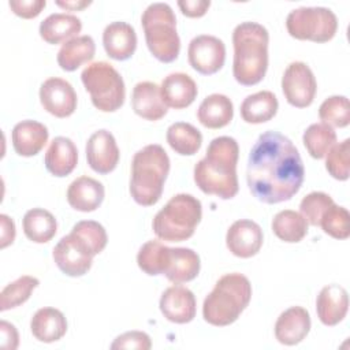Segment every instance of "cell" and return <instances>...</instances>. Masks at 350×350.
Segmentation results:
<instances>
[{"label":"cell","mask_w":350,"mask_h":350,"mask_svg":"<svg viewBox=\"0 0 350 350\" xmlns=\"http://www.w3.org/2000/svg\"><path fill=\"white\" fill-rule=\"evenodd\" d=\"M0 223H1L0 247L4 249L8 245H11L14 242V239H15V223H14V220L10 216H7L4 213L0 215Z\"/></svg>","instance_id":"45"},{"label":"cell","mask_w":350,"mask_h":350,"mask_svg":"<svg viewBox=\"0 0 350 350\" xmlns=\"http://www.w3.org/2000/svg\"><path fill=\"white\" fill-rule=\"evenodd\" d=\"M131 107L138 116L152 122L160 120L168 111V107L163 101L160 86L150 81L138 82L133 88Z\"/></svg>","instance_id":"21"},{"label":"cell","mask_w":350,"mask_h":350,"mask_svg":"<svg viewBox=\"0 0 350 350\" xmlns=\"http://www.w3.org/2000/svg\"><path fill=\"white\" fill-rule=\"evenodd\" d=\"M45 168L57 178L70 175L78 163V150L75 144L67 137H56L49 144L45 157Z\"/></svg>","instance_id":"25"},{"label":"cell","mask_w":350,"mask_h":350,"mask_svg":"<svg viewBox=\"0 0 350 350\" xmlns=\"http://www.w3.org/2000/svg\"><path fill=\"white\" fill-rule=\"evenodd\" d=\"M302 142L313 159H324L336 144V133L327 123H313L304 131Z\"/></svg>","instance_id":"34"},{"label":"cell","mask_w":350,"mask_h":350,"mask_svg":"<svg viewBox=\"0 0 350 350\" xmlns=\"http://www.w3.org/2000/svg\"><path fill=\"white\" fill-rule=\"evenodd\" d=\"M349 154L350 139L346 138L339 144H335L325 154V170L338 180L349 179Z\"/></svg>","instance_id":"39"},{"label":"cell","mask_w":350,"mask_h":350,"mask_svg":"<svg viewBox=\"0 0 350 350\" xmlns=\"http://www.w3.org/2000/svg\"><path fill=\"white\" fill-rule=\"evenodd\" d=\"M8 5L15 15L23 19H31L41 14V11L46 5V1L45 0H10Z\"/></svg>","instance_id":"42"},{"label":"cell","mask_w":350,"mask_h":350,"mask_svg":"<svg viewBox=\"0 0 350 350\" xmlns=\"http://www.w3.org/2000/svg\"><path fill=\"white\" fill-rule=\"evenodd\" d=\"M261 227L249 219L234 221L226 234L227 249L237 257L249 258L256 256L262 246Z\"/></svg>","instance_id":"15"},{"label":"cell","mask_w":350,"mask_h":350,"mask_svg":"<svg viewBox=\"0 0 350 350\" xmlns=\"http://www.w3.org/2000/svg\"><path fill=\"white\" fill-rule=\"evenodd\" d=\"M163 101L174 109H183L193 104L198 89L194 79L185 72L168 74L160 86Z\"/></svg>","instance_id":"24"},{"label":"cell","mask_w":350,"mask_h":350,"mask_svg":"<svg viewBox=\"0 0 350 350\" xmlns=\"http://www.w3.org/2000/svg\"><path fill=\"white\" fill-rule=\"evenodd\" d=\"M149 52L161 63L174 62L180 51L176 16L167 3L149 4L141 16Z\"/></svg>","instance_id":"7"},{"label":"cell","mask_w":350,"mask_h":350,"mask_svg":"<svg viewBox=\"0 0 350 350\" xmlns=\"http://www.w3.org/2000/svg\"><path fill=\"white\" fill-rule=\"evenodd\" d=\"M200 268V256L193 249L167 247L161 275L174 284H180L197 278Z\"/></svg>","instance_id":"17"},{"label":"cell","mask_w":350,"mask_h":350,"mask_svg":"<svg viewBox=\"0 0 350 350\" xmlns=\"http://www.w3.org/2000/svg\"><path fill=\"white\" fill-rule=\"evenodd\" d=\"M252 298L249 279L238 272L223 275L202 304V317L215 327H226L237 321Z\"/></svg>","instance_id":"5"},{"label":"cell","mask_w":350,"mask_h":350,"mask_svg":"<svg viewBox=\"0 0 350 350\" xmlns=\"http://www.w3.org/2000/svg\"><path fill=\"white\" fill-rule=\"evenodd\" d=\"M286 29L293 38L327 42L338 30L336 15L325 7H299L288 12Z\"/></svg>","instance_id":"9"},{"label":"cell","mask_w":350,"mask_h":350,"mask_svg":"<svg viewBox=\"0 0 350 350\" xmlns=\"http://www.w3.org/2000/svg\"><path fill=\"white\" fill-rule=\"evenodd\" d=\"M104 196L103 183L86 175L74 179L67 189V202L79 212L96 211L103 204Z\"/></svg>","instance_id":"22"},{"label":"cell","mask_w":350,"mask_h":350,"mask_svg":"<svg viewBox=\"0 0 350 350\" xmlns=\"http://www.w3.org/2000/svg\"><path fill=\"white\" fill-rule=\"evenodd\" d=\"M178 7L183 15L189 18H201L206 14L211 7V1L208 0H179Z\"/></svg>","instance_id":"43"},{"label":"cell","mask_w":350,"mask_h":350,"mask_svg":"<svg viewBox=\"0 0 350 350\" xmlns=\"http://www.w3.org/2000/svg\"><path fill=\"white\" fill-rule=\"evenodd\" d=\"M96 53V44L90 36H77L66 41L57 52V64L64 71H75L90 62Z\"/></svg>","instance_id":"29"},{"label":"cell","mask_w":350,"mask_h":350,"mask_svg":"<svg viewBox=\"0 0 350 350\" xmlns=\"http://www.w3.org/2000/svg\"><path fill=\"white\" fill-rule=\"evenodd\" d=\"M82 22L78 16L72 14L56 12L46 16L40 23V37L48 44H60L66 42L81 31Z\"/></svg>","instance_id":"28"},{"label":"cell","mask_w":350,"mask_h":350,"mask_svg":"<svg viewBox=\"0 0 350 350\" xmlns=\"http://www.w3.org/2000/svg\"><path fill=\"white\" fill-rule=\"evenodd\" d=\"M38 284L40 280L29 275L21 276L16 280L8 283L0 294V309L4 312L25 304L30 298L33 290L38 287Z\"/></svg>","instance_id":"35"},{"label":"cell","mask_w":350,"mask_h":350,"mask_svg":"<svg viewBox=\"0 0 350 350\" xmlns=\"http://www.w3.org/2000/svg\"><path fill=\"white\" fill-rule=\"evenodd\" d=\"M170 172V157L164 148L150 144L135 152L131 161L130 194L142 206L154 205L164 189Z\"/></svg>","instance_id":"4"},{"label":"cell","mask_w":350,"mask_h":350,"mask_svg":"<svg viewBox=\"0 0 350 350\" xmlns=\"http://www.w3.org/2000/svg\"><path fill=\"white\" fill-rule=\"evenodd\" d=\"M332 204H334V200L327 193L312 191L302 198L299 204V211L308 224L319 226L324 212Z\"/></svg>","instance_id":"40"},{"label":"cell","mask_w":350,"mask_h":350,"mask_svg":"<svg viewBox=\"0 0 350 350\" xmlns=\"http://www.w3.org/2000/svg\"><path fill=\"white\" fill-rule=\"evenodd\" d=\"M239 157L238 142L232 137L213 138L205 157L194 165V182L205 194L230 200L238 193L237 163Z\"/></svg>","instance_id":"2"},{"label":"cell","mask_w":350,"mask_h":350,"mask_svg":"<svg viewBox=\"0 0 350 350\" xmlns=\"http://www.w3.org/2000/svg\"><path fill=\"white\" fill-rule=\"evenodd\" d=\"M82 83L90 94L92 104L101 112L118 111L126 97L122 75L107 62H96L83 68Z\"/></svg>","instance_id":"8"},{"label":"cell","mask_w":350,"mask_h":350,"mask_svg":"<svg viewBox=\"0 0 350 350\" xmlns=\"http://www.w3.org/2000/svg\"><path fill=\"white\" fill-rule=\"evenodd\" d=\"M97 249L78 231L71 230L53 247L52 257L57 268L67 276H83L92 268L93 257L97 256Z\"/></svg>","instance_id":"10"},{"label":"cell","mask_w":350,"mask_h":350,"mask_svg":"<svg viewBox=\"0 0 350 350\" xmlns=\"http://www.w3.org/2000/svg\"><path fill=\"white\" fill-rule=\"evenodd\" d=\"M55 3H56V5H59L64 10H68V11H81L92 4V1H89V0H66V1L56 0Z\"/></svg>","instance_id":"46"},{"label":"cell","mask_w":350,"mask_h":350,"mask_svg":"<svg viewBox=\"0 0 350 350\" xmlns=\"http://www.w3.org/2000/svg\"><path fill=\"white\" fill-rule=\"evenodd\" d=\"M272 231L280 241L297 243L308 234V223L299 212L284 209L273 216Z\"/></svg>","instance_id":"33"},{"label":"cell","mask_w":350,"mask_h":350,"mask_svg":"<svg viewBox=\"0 0 350 350\" xmlns=\"http://www.w3.org/2000/svg\"><path fill=\"white\" fill-rule=\"evenodd\" d=\"M42 108L56 118H67L77 109V93L72 85L57 77L48 78L40 88Z\"/></svg>","instance_id":"13"},{"label":"cell","mask_w":350,"mask_h":350,"mask_svg":"<svg viewBox=\"0 0 350 350\" xmlns=\"http://www.w3.org/2000/svg\"><path fill=\"white\" fill-rule=\"evenodd\" d=\"M159 306L163 316L175 324H186L196 317V297L191 290L179 284L168 287L161 294Z\"/></svg>","instance_id":"16"},{"label":"cell","mask_w":350,"mask_h":350,"mask_svg":"<svg viewBox=\"0 0 350 350\" xmlns=\"http://www.w3.org/2000/svg\"><path fill=\"white\" fill-rule=\"evenodd\" d=\"M119 148L108 130L94 131L86 142V160L89 167L101 175L112 172L119 161Z\"/></svg>","instance_id":"14"},{"label":"cell","mask_w":350,"mask_h":350,"mask_svg":"<svg viewBox=\"0 0 350 350\" xmlns=\"http://www.w3.org/2000/svg\"><path fill=\"white\" fill-rule=\"evenodd\" d=\"M234 116V105L232 101L220 93H213L206 96L198 109L197 119L206 129H221L227 126Z\"/></svg>","instance_id":"27"},{"label":"cell","mask_w":350,"mask_h":350,"mask_svg":"<svg viewBox=\"0 0 350 350\" xmlns=\"http://www.w3.org/2000/svg\"><path fill=\"white\" fill-rule=\"evenodd\" d=\"M189 64L202 75H212L217 72L226 62L224 42L209 34L194 37L187 48Z\"/></svg>","instance_id":"12"},{"label":"cell","mask_w":350,"mask_h":350,"mask_svg":"<svg viewBox=\"0 0 350 350\" xmlns=\"http://www.w3.org/2000/svg\"><path fill=\"white\" fill-rule=\"evenodd\" d=\"M349 310V294L345 287L339 284L324 286L316 299V312L319 320L327 325L334 327L339 324Z\"/></svg>","instance_id":"19"},{"label":"cell","mask_w":350,"mask_h":350,"mask_svg":"<svg viewBox=\"0 0 350 350\" xmlns=\"http://www.w3.org/2000/svg\"><path fill=\"white\" fill-rule=\"evenodd\" d=\"M310 331V314L302 306H291L282 312L275 323V338L279 343L294 346Z\"/></svg>","instance_id":"18"},{"label":"cell","mask_w":350,"mask_h":350,"mask_svg":"<svg viewBox=\"0 0 350 350\" xmlns=\"http://www.w3.org/2000/svg\"><path fill=\"white\" fill-rule=\"evenodd\" d=\"M278 98L269 90L249 94L241 104V116L246 123L260 124L271 120L278 112Z\"/></svg>","instance_id":"30"},{"label":"cell","mask_w":350,"mask_h":350,"mask_svg":"<svg viewBox=\"0 0 350 350\" xmlns=\"http://www.w3.org/2000/svg\"><path fill=\"white\" fill-rule=\"evenodd\" d=\"M0 328H1V347L11 349V350L16 349L19 343V336L15 325L3 320L0 323Z\"/></svg>","instance_id":"44"},{"label":"cell","mask_w":350,"mask_h":350,"mask_svg":"<svg viewBox=\"0 0 350 350\" xmlns=\"http://www.w3.org/2000/svg\"><path fill=\"white\" fill-rule=\"evenodd\" d=\"M167 142L175 153L182 156L196 154L202 145V134L186 122H175L167 129Z\"/></svg>","instance_id":"32"},{"label":"cell","mask_w":350,"mask_h":350,"mask_svg":"<svg viewBox=\"0 0 350 350\" xmlns=\"http://www.w3.org/2000/svg\"><path fill=\"white\" fill-rule=\"evenodd\" d=\"M30 329L37 340L52 343L66 335L67 320L59 309L49 306L41 308L31 317Z\"/></svg>","instance_id":"26"},{"label":"cell","mask_w":350,"mask_h":350,"mask_svg":"<svg viewBox=\"0 0 350 350\" xmlns=\"http://www.w3.org/2000/svg\"><path fill=\"white\" fill-rule=\"evenodd\" d=\"M305 168L297 146L278 131L262 133L250 149L246 182L264 204L291 200L302 186Z\"/></svg>","instance_id":"1"},{"label":"cell","mask_w":350,"mask_h":350,"mask_svg":"<svg viewBox=\"0 0 350 350\" xmlns=\"http://www.w3.org/2000/svg\"><path fill=\"white\" fill-rule=\"evenodd\" d=\"M268 30L257 22H242L232 31V75L243 86L262 81L268 68Z\"/></svg>","instance_id":"3"},{"label":"cell","mask_w":350,"mask_h":350,"mask_svg":"<svg viewBox=\"0 0 350 350\" xmlns=\"http://www.w3.org/2000/svg\"><path fill=\"white\" fill-rule=\"evenodd\" d=\"M319 116L323 123L331 127H346L350 123V104L345 96H331L325 98L320 108Z\"/></svg>","instance_id":"36"},{"label":"cell","mask_w":350,"mask_h":350,"mask_svg":"<svg viewBox=\"0 0 350 350\" xmlns=\"http://www.w3.org/2000/svg\"><path fill=\"white\" fill-rule=\"evenodd\" d=\"M14 150L23 157L36 156L48 142V129L37 120H22L11 133Z\"/></svg>","instance_id":"23"},{"label":"cell","mask_w":350,"mask_h":350,"mask_svg":"<svg viewBox=\"0 0 350 350\" xmlns=\"http://www.w3.org/2000/svg\"><path fill=\"white\" fill-rule=\"evenodd\" d=\"M282 90L290 105L297 108L309 107L317 90V82L310 67L304 62L290 63L282 77Z\"/></svg>","instance_id":"11"},{"label":"cell","mask_w":350,"mask_h":350,"mask_svg":"<svg viewBox=\"0 0 350 350\" xmlns=\"http://www.w3.org/2000/svg\"><path fill=\"white\" fill-rule=\"evenodd\" d=\"M167 247L168 246L156 239L145 242L137 254V264L139 269L150 276L161 275Z\"/></svg>","instance_id":"37"},{"label":"cell","mask_w":350,"mask_h":350,"mask_svg":"<svg viewBox=\"0 0 350 350\" xmlns=\"http://www.w3.org/2000/svg\"><path fill=\"white\" fill-rule=\"evenodd\" d=\"M201 217V201L191 194L179 193L154 215L152 228L161 241L182 242L194 234Z\"/></svg>","instance_id":"6"},{"label":"cell","mask_w":350,"mask_h":350,"mask_svg":"<svg viewBox=\"0 0 350 350\" xmlns=\"http://www.w3.org/2000/svg\"><path fill=\"white\" fill-rule=\"evenodd\" d=\"M22 226L26 238L34 243L49 242L57 231L55 216L42 208L29 209L23 216Z\"/></svg>","instance_id":"31"},{"label":"cell","mask_w":350,"mask_h":350,"mask_svg":"<svg viewBox=\"0 0 350 350\" xmlns=\"http://www.w3.org/2000/svg\"><path fill=\"white\" fill-rule=\"evenodd\" d=\"M103 45L111 59L119 62L130 59L137 48L134 27L122 21L107 25L103 31Z\"/></svg>","instance_id":"20"},{"label":"cell","mask_w":350,"mask_h":350,"mask_svg":"<svg viewBox=\"0 0 350 350\" xmlns=\"http://www.w3.org/2000/svg\"><path fill=\"white\" fill-rule=\"evenodd\" d=\"M325 234L335 239H346L350 235V215L345 206L335 202L324 212L320 224Z\"/></svg>","instance_id":"38"},{"label":"cell","mask_w":350,"mask_h":350,"mask_svg":"<svg viewBox=\"0 0 350 350\" xmlns=\"http://www.w3.org/2000/svg\"><path fill=\"white\" fill-rule=\"evenodd\" d=\"M152 347L150 338L142 331H129L119 335L111 345V349H139L149 350Z\"/></svg>","instance_id":"41"}]
</instances>
